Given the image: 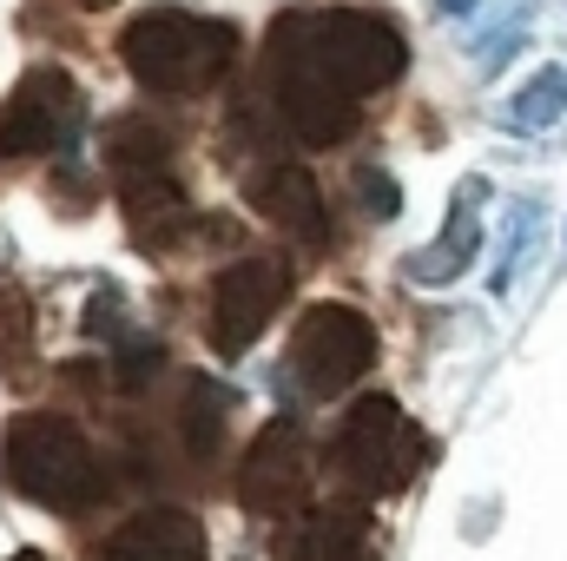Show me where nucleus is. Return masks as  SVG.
Masks as SVG:
<instances>
[{
	"label": "nucleus",
	"instance_id": "nucleus-4",
	"mask_svg": "<svg viewBox=\"0 0 567 561\" xmlns=\"http://www.w3.org/2000/svg\"><path fill=\"white\" fill-rule=\"evenodd\" d=\"M429 456V436L403 417L396 397H357L330 429V482L357 502L396 496Z\"/></svg>",
	"mask_w": 567,
	"mask_h": 561
},
{
	"label": "nucleus",
	"instance_id": "nucleus-19",
	"mask_svg": "<svg viewBox=\"0 0 567 561\" xmlns=\"http://www.w3.org/2000/svg\"><path fill=\"white\" fill-rule=\"evenodd\" d=\"M7 265H13V245H7V232H0V272H7Z\"/></svg>",
	"mask_w": 567,
	"mask_h": 561
},
{
	"label": "nucleus",
	"instance_id": "nucleus-9",
	"mask_svg": "<svg viewBox=\"0 0 567 561\" xmlns=\"http://www.w3.org/2000/svg\"><path fill=\"white\" fill-rule=\"evenodd\" d=\"M278 561H377V522L357 502L290 509L278 536Z\"/></svg>",
	"mask_w": 567,
	"mask_h": 561
},
{
	"label": "nucleus",
	"instance_id": "nucleus-8",
	"mask_svg": "<svg viewBox=\"0 0 567 561\" xmlns=\"http://www.w3.org/2000/svg\"><path fill=\"white\" fill-rule=\"evenodd\" d=\"M303 476H310V449H303V429L297 422H271L245 462H238V502L251 516H290L303 502Z\"/></svg>",
	"mask_w": 567,
	"mask_h": 561
},
{
	"label": "nucleus",
	"instance_id": "nucleus-21",
	"mask_svg": "<svg viewBox=\"0 0 567 561\" xmlns=\"http://www.w3.org/2000/svg\"><path fill=\"white\" fill-rule=\"evenodd\" d=\"M80 7H113V0H80Z\"/></svg>",
	"mask_w": 567,
	"mask_h": 561
},
{
	"label": "nucleus",
	"instance_id": "nucleus-17",
	"mask_svg": "<svg viewBox=\"0 0 567 561\" xmlns=\"http://www.w3.org/2000/svg\"><path fill=\"white\" fill-rule=\"evenodd\" d=\"M357 192H363V205H370L377 218H396V212H403V185H396L390 172H377V165L357 172Z\"/></svg>",
	"mask_w": 567,
	"mask_h": 561
},
{
	"label": "nucleus",
	"instance_id": "nucleus-3",
	"mask_svg": "<svg viewBox=\"0 0 567 561\" xmlns=\"http://www.w3.org/2000/svg\"><path fill=\"white\" fill-rule=\"evenodd\" d=\"M0 476L27 496V502H47L60 516L73 509H93L113 482H106V462L93 456L86 429L53 410H33V417L7 422V442H0Z\"/></svg>",
	"mask_w": 567,
	"mask_h": 561
},
{
	"label": "nucleus",
	"instance_id": "nucleus-6",
	"mask_svg": "<svg viewBox=\"0 0 567 561\" xmlns=\"http://www.w3.org/2000/svg\"><path fill=\"white\" fill-rule=\"evenodd\" d=\"M80 120H86V100H80L73 73L33 67V73L7 93V106H0V159H40V152H53V145L73 140Z\"/></svg>",
	"mask_w": 567,
	"mask_h": 561
},
{
	"label": "nucleus",
	"instance_id": "nucleus-16",
	"mask_svg": "<svg viewBox=\"0 0 567 561\" xmlns=\"http://www.w3.org/2000/svg\"><path fill=\"white\" fill-rule=\"evenodd\" d=\"M522 33H528V7H515V13H508V20H502V27H495L488 40H482V47H475V60H482V73H502V67L515 60V47H522Z\"/></svg>",
	"mask_w": 567,
	"mask_h": 561
},
{
	"label": "nucleus",
	"instance_id": "nucleus-1",
	"mask_svg": "<svg viewBox=\"0 0 567 561\" xmlns=\"http://www.w3.org/2000/svg\"><path fill=\"white\" fill-rule=\"evenodd\" d=\"M403 27L363 7H290L265 40V86L278 120L303 145H337L357 133V100L403 73Z\"/></svg>",
	"mask_w": 567,
	"mask_h": 561
},
{
	"label": "nucleus",
	"instance_id": "nucleus-7",
	"mask_svg": "<svg viewBox=\"0 0 567 561\" xmlns=\"http://www.w3.org/2000/svg\"><path fill=\"white\" fill-rule=\"evenodd\" d=\"M284 290H290V272L278 258H231L212 284V317H205L212 350H225V357L251 350L265 337V324L278 317Z\"/></svg>",
	"mask_w": 567,
	"mask_h": 561
},
{
	"label": "nucleus",
	"instance_id": "nucleus-12",
	"mask_svg": "<svg viewBox=\"0 0 567 561\" xmlns=\"http://www.w3.org/2000/svg\"><path fill=\"white\" fill-rule=\"evenodd\" d=\"M482 178L468 172L462 185H455V198H449V218H442V232H435V245L410 258V278L416 284H449L468 272V258H475V245H482Z\"/></svg>",
	"mask_w": 567,
	"mask_h": 561
},
{
	"label": "nucleus",
	"instance_id": "nucleus-10",
	"mask_svg": "<svg viewBox=\"0 0 567 561\" xmlns=\"http://www.w3.org/2000/svg\"><path fill=\"white\" fill-rule=\"evenodd\" d=\"M251 205L278 225L284 238H297L303 252H323L330 245V212H323V192H317V178L303 165H290V159L258 165L251 172Z\"/></svg>",
	"mask_w": 567,
	"mask_h": 561
},
{
	"label": "nucleus",
	"instance_id": "nucleus-15",
	"mask_svg": "<svg viewBox=\"0 0 567 561\" xmlns=\"http://www.w3.org/2000/svg\"><path fill=\"white\" fill-rule=\"evenodd\" d=\"M535 238H542V205H535V198H515V205H508V238H502V258H495V272H488V290H495V297H502V290L515 284V272L528 265Z\"/></svg>",
	"mask_w": 567,
	"mask_h": 561
},
{
	"label": "nucleus",
	"instance_id": "nucleus-13",
	"mask_svg": "<svg viewBox=\"0 0 567 561\" xmlns=\"http://www.w3.org/2000/svg\"><path fill=\"white\" fill-rule=\"evenodd\" d=\"M185 456L192 462H212L218 456V429H225V417H231V390L225 384H212V377H185Z\"/></svg>",
	"mask_w": 567,
	"mask_h": 561
},
{
	"label": "nucleus",
	"instance_id": "nucleus-14",
	"mask_svg": "<svg viewBox=\"0 0 567 561\" xmlns=\"http://www.w3.org/2000/svg\"><path fill=\"white\" fill-rule=\"evenodd\" d=\"M502 120H508L515 133H548V126H561L567 120V67H542V73L502 106Z\"/></svg>",
	"mask_w": 567,
	"mask_h": 561
},
{
	"label": "nucleus",
	"instance_id": "nucleus-5",
	"mask_svg": "<svg viewBox=\"0 0 567 561\" xmlns=\"http://www.w3.org/2000/svg\"><path fill=\"white\" fill-rule=\"evenodd\" d=\"M370 370H377V324L363 310H350V304H310L297 317V330H290V377L317 404L343 397Z\"/></svg>",
	"mask_w": 567,
	"mask_h": 561
},
{
	"label": "nucleus",
	"instance_id": "nucleus-11",
	"mask_svg": "<svg viewBox=\"0 0 567 561\" xmlns=\"http://www.w3.org/2000/svg\"><path fill=\"white\" fill-rule=\"evenodd\" d=\"M106 561H205V522L178 502L140 509L106 536Z\"/></svg>",
	"mask_w": 567,
	"mask_h": 561
},
{
	"label": "nucleus",
	"instance_id": "nucleus-18",
	"mask_svg": "<svg viewBox=\"0 0 567 561\" xmlns=\"http://www.w3.org/2000/svg\"><path fill=\"white\" fill-rule=\"evenodd\" d=\"M33 337V310H27V290H0V344L20 350Z\"/></svg>",
	"mask_w": 567,
	"mask_h": 561
},
{
	"label": "nucleus",
	"instance_id": "nucleus-20",
	"mask_svg": "<svg viewBox=\"0 0 567 561\" xmlns=\"http://www.w3.org/2000/svg\"><path fill=\"white\" fill-rule=\"evenodd\" d=\"M7 561H47V555H33V549H20V555H7Z\"/></svg>",
	"mask_w": 567,
	"mask_h": 561
},
{
	"label": "nucleus",
	"instance_id": "nucleus-2",
	"mask_svg": "<svg viewBox=\"0 0 567 561\" xmlns=\"http://www.w3.org/2000/svg\"><path fill=\"white\" fill-rule=\"evenodd\" d=\"M120 60L152 93H212L238 67V27L192 7H145L120 33Z\"/></svg>",
	"mask_w": 567,
	"mask_h": 561
}]
</instances>
